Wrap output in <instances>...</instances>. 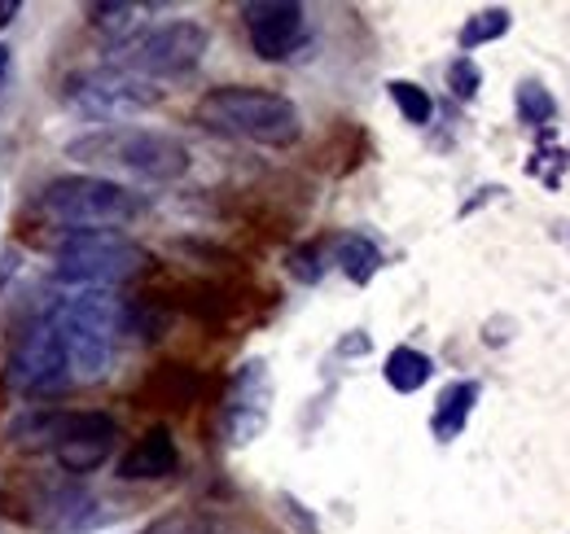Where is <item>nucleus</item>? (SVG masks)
Instances as JSON below:
<instances>
[{
  "mask_svg": "<svg viewBox=\"0 0 570 534\" xmlns=\"http://www.w3.org/2000/svg\"><path fill=\"white\" fill-rule=\"evenodd\" d=\"M212 49V31L194 18H171V22H158V27H145L132 40H124L115 53H110V67L128 70L137 79L149 83H163V79H185L203 67Z\"/></svg>",
  "mask_w": 570,
  "mask_h": 534,
  "instance_id": "obj_7",
  "label": "nucleus"
},
{
  "mask_svg": "<svg viewBox=\"0 0 570 534\" xmlns=\"http://www.w3.org/2000/svg\"><path fill=\"white\" fill-rule=\"evenodd\" d=\"M282 504H285V513H289V522H294V526H303V534H321L316 531V522L303 513V504H294V495H282Z\"/></svg>",
  "mask_w": 570,
  "mask_h": 534,
  "instance_id": "obj_25",
  "label": "nucleus"
},
{
  "mask_svg": "<svg viewBox=\"0 0 570 534\" xmlns=\"http://www.w3.org/2000/svg\"><path fill=\"white\" fill-rule=\"evenodd\" d=\"M242 27L259 62H289L307 36V9L294 0H246Z\"/></svg>",
  "mask_w": 570,
  "mask_h": 534,
  "instance_id": "obj_11",
  "label": "nucleus"
},
{
  "mask_svg": "<svg viewBox=\"0 0 570 534\" xmlns=\"http://www.w3.org/2000/svg\"><path fill=\"white\" fill-rule=\"evenodd\" d=\"M62 154L83 162L88 176H124V180H141V185H176L189 176L194 154L180 136L158 132V128H137V123H119V128H88L71 136L62 145Z\"/></svg>",
  "mask_w": 570,
  "mask_h": 534,
  "instance_id": "obj_1",
  "label": "nucleus"
},
{
  "mask_svg": "<svg viewBox=\"0 0 570 534\" xmlns=\"http://www.w3.org/2000/svg\"><path fill=\"white\" fill-rule=\"evenodd\" d=\"M115 443H119V421L110 412H67L62 407L58 438H53L49 456L58 461L67 477H83L115 456Z\"/></svg>",
  "mask_w": 570,
  "mask_h": 534,
  "instance_id": "obj_10",
  "label": "nucleus"
},
{
  "mask_svg": "<svg viewBox=\"0 0 570 534\" xmlns=\"http://www.w3.org/2000/svg\"><path fill=\"white\" fill-rule=\"evenodd\" d=\"M9 70H13V53H9V44H0V88L9 83Z\"/></svg>",
  "mask_w": 570,
  "mask_h": 534,
  "instance_id": "obj_28",
  "label": "nucleus"
},
{
  "mask_svg": "<svg viewBox=\"0 0 570 534\" xmlns=\"http://www.w3.org/2000/svg\"><path fill=\"white\" fill-rule=\"evenodd\" d=\"M4 386L9 395L18 399H53L62 390H71V364H67V346L62 334L53 325V316H36L22 337L13 342L9 350V364H4Z\"/></svg>",
  "mask_w": 570,
  "mask_h": 534,
  "instance_id": "obj_9",
  "label": "nucleus"
},
{
  "mask_svg": "<svg viewBox=\"0 0 570 534\" xmlns=\"http://www.w3.org/2000/svg\"><path fill=\"white\" fill-rule=\"evenodd\" d=\"M289 271H294L303 285H316V280H321V259H316V250H312V246H298V250L289 255Z\"/></svg>",
  "mask_w": 570,
  "mask_h": 534,
  "instance_id": "obj_24",
  "label": "nucleus"
},
{
  "mask_svg": "<svg viewBox=\"0 0 570 534\" xmlns=\"http://www.w3.org/2000/svg\"><path fill=\"white\" fill-rule=\"evenodd\" d=\"M141 13L145 9L141 4H132V0H92V4H83L88 27H92L97 36H106L115 49L141 31Z\"/></svg>",
  "mask_w": 570,
  "mask_h": 534,
  "instance_id": "obj_16",
  "label": "nucleus"
},
{
  "mask_svg": "<svg viewBox=\"0 0 570 534\" xmlns=\"http://www.w3.org/2000/svg\"><path fill=\"white\" fill-rule=\"evenodd\" d=\"M141 534H215V517L203 508H171V513L154 517Z\"/></svg>",
  "mask_w": 570,
  "mask_h": 534,
  "instance_id": "obj_21",
  "label": "nucleus"
},
{
  "mask_svg": "<svg viewBox=\"0 0 570 534\" xmlns=\"http://www.w3.org/2000/svg\"><path fill=\"white\" fill-rule=\"evenodd\" d=\"M22 264V255H18V250H13V246H9V250H4V255H0V289H4V280H9V276H13V267Z\"/></svg>",
  "mask_w": 570,
  "mask_h": 534,
  "instance_id": "obj_26",
  "label": "nucleus"
},
{
  "mask_svg": "<svg viewBox=\"0 0 570 534\" xmlns=\"http://www.w3.org/2000/svg\"><path fill=\"white\" fill-rule=\"evenodd\" d=\"M474 403H479V382H452V386L439 395V403H434L430 434H434L439 443L461 438V429H465V421H470Z\"/></svg>",
  "mask_w": 570,
  "mask_h": 534,
  "instance_id": "obj_15",
  "label": "nucleus"
},
{
  "mask_svg": "<svg viewBox=\"0 0 570 534\" xmlns=\"http://www.w3.org/2000/svg\"><path fill=\"white\" fill-rule=\"evenodd\" d=\"M194 123L228 140L264 145V149H289L303 140V115L298 106L255 83H219L207 88L194 106Z\"/></svg>",
  "mask_w": 570,
  "mask_h": 534,
  "instance_id": "obj_2",
  "label": "nucleus"
},
{
  "mask_svg": "<svg viewBox=\"0 0 570 534\" xmlns=\"http://www.w3.org/2000/svg\"><path fill=\"white\" fill-rule=\"evenodd\" d=\"M36 206L58 228H128L149 210L145 194L106 176H58L36 194Z\"/></svg>",
  "mask_w": 570,
  "mask_h": 534,
  "instance_id": "obj_5",
  "label": "nucleus"
},
{
  "mask_svg": "<svg viewBox=\"0 0 570 534\" xmlns=\"http://www.w3.org/2000/svg\"><path fill=\"white\" fill-rule=\"evenodd\" d=\"M4 517L40 534H88L106 522V508L79 477L45 473V477H22L4 495Z\"/></svg>",
  "mask_w": 570,
  "mask_h": 534,
  "instance_id": "obj_6",
  "label": "nucleus"
},
{
  "mask_svg": "<svg viewBox=\"0 0 570 534\" xmlns=\"http://www.w3.org/2000/svg\"><path fill=\"white\" fill-rule=\"evenodd\" d=\"M180 468V447H176V438H171V429L167 425H149L141 438L119 456V482H163V477H171Z\"/></svg>",
  "mask_w": 570,
  "mask_h": 534,
  "instance_id": "obj_13",
  "label": "nucleus"
},
{
  "mask_svg": "<svg viewBox=\"0 0 570 534\" xmlns=\"http://www.w3.org/2000/svg\"><path fill=\"white\" fill-rule=\"evenodd\" d=\"M58 97L75 119L97 123V128H119V123L137 119L145 110H154L163 101V88L119 67H92L67 75Z\"/></svg>",
  "mask_w": 570,
  "mask_h": 534,
  "instance_id": "obj_8",
  "label": "nucleus"
},
{
  "mask_svg": "<svg viewBox=\"0 0 570 534\" xmlns=\"http://www.w3.org/2000/svg\"><path fill=\"white\" fill-rule=\"evenodd\" d=\"M334 264L343 267V276H347L352 285H368V280L382 271V250H377V241H368L364 233H343V237L334 241Z\"/></svg>",
  "mask_w": 570,
  "mask_h": 534,
  "instance_id": "obj_17",
  "label": "nucleus"
},
{
  "mask_svg": "<svg viewBox=\"0 0 570 534\" xmlns=\"http://www.w3.org/2000/svg\"><path fill=\"white\" fill-rule=\"evenodd\" d=\"M509 9H500V4H492V9H479L465 27H461V36H456V44H461V53L470 58V49H479V44H492V40H500L504 31H509Z\"/></svg>",
  "mask_w": 570,
  "mask_h": 534,
  "instance_id": "obj_19",
  "label": "nucleus"
},
{
  "mask_svg": "<svg viewBox=\"0 0 570 534\" xmlns=\"http://www.w3.org/2000/svg\"><path fill=\"white\" fill-rule=\"evenodd\" d=\"M49 316L67 346L71 382H101L119 346V298L110 289H62Z\"/></svg>",
  "mask_w": 570,
  "mask_h": 534,
  "instance_id": "obj_4",
  "label": "nucleus"
},
{
  "mask_svg": "<svg viewBox=\"0 0 570 534\" xmlns=\"http://www.w3.org/2000/svg\"><path fill=\"white\" fill-rule=\"evenodd\" d=\"M386 92H391L395 110L404 115V123L426 128L430 119H434V101H430V92L422 88V83H413V79H391V83H386Z\"/></svg>",
  "mask_w": 570,
  "mask_h": 534,
  "instance_id": "obj_20",
  "label": "nucleus"
},
{
  "mask_svg": "<svg viewBox=\"0 0 570 534\" xmlns=\"http://www.w3.org/2000/svg\"><path fill=\"white\" fill-rule=\"evenodd\" d=\"M518 115H522V123L544 128L558 115V101L549 97V88H540L535 79H527V83H518Z\"/></svg>",
  "mask_w": 570,
  "mask_h": 534,
  "instance_id": "obj_22",
  "label": "nucleus"
},
{
  "mask_svg": "<svg viewBox=\"0 0 570 534\" xmlns=\"http://www.w3.org/2000/svg\"><path fill=\"white\" fill-rule=\"evenodd\" d=\"M154 255L119 228H62L53 237L58 289H124L154 271Z\"/></svg>",
  "mask_w": 570,
  "mask_h": 534,
  "instance_id": "obj_3",
  "label": "nucleus"
},
{
  "mask_svg": "<svg viewBox=\"0 0 570 534\" xmlns=\"http://www.w3.org/2000/svg\"><path fill=\"white\" fill-rule=\"evenodd\" d=\"M22 13V0H0V31Z\"/></svg>",
  "mask_w": 570,
  "mask_h": 534,
  "instance_id": "obj_27",
  "label": "nucleus"
},
{
  "mask_svg": "<svg viewBox=\"0 0 570 534\" xmlns=\"http://www.w3.org/2000/svg\"><path fill=\"white\" fill-rule=\"evenodd\" d=\"M198 390H203V377H198L194 368H185V364H158V368L145 377L137 403H141V407L185 412L189 403L198 399Z\"/></svg>",
  "mask_w": 570,
  "mask_h": 534,
  "instance_id": "obj_14",
  "label": "nucleus"
},
{
  "mask_svg": "<svg viewBox=\"0 0 570 534\" xmlns=\"http://www.w3.org/2000/svg\"><path fill=\"white\" fill-rule=\"evenodd\" d=\"M268 364L264 359H246L233 382H228V395L219 407V421H224V443L233 447H246L259 438V429L268 425Z\"/></svg>",
  "mask_w": 570,
  "mask_h": 534,
  "instance_id": "obj_12",
  "label": "nucleus"
},
{
  "mask_svg": "<svg viewBox=\"0 0 570 534\" xmlns=\"http://www.w3.org/2000/svg\"><path fill=\"white\" fill-rule=\"evenodd\" d=\"M338 350H343V355H360V350H368V337H352V342H343Z\"/></svg>",
  "mask_w": 570,
  "mask_h": 534,
  "instance_id": "obj_29",
  "label": "nucleus"
},
{
  "mask_svg": "<svg viewBox=\"0 0 570 534\" xmlns=\"http://www.w3.org/2000/svg\"><path fill=\"white\" fill-rule=\"evenodd\" d=\"M430 373H434V364H430L426 350H417V346H395V350L386 355V364H382L386 386L400 390V395H417L430 382Z\"/></svg>",
  "mask_w": 570,
  "mask_h": 534,
  "instance_id": "obj_18",
  "label": "nucleus"
},
{
  "mask_svg": "<svg viewBox=\"0 0 570 534\" xmlns=\"http://www.w3.org/2000/svg\"><path fill=\"white\" fill-rule=\"evenodd\" d=\"M448 88H452V97H461V101H474L479 97V88H483V70L474 58H452L448 62Z\"/></svg>",
  "mask_w": 570,
  "mask_h": 534,
  "instance_id": "obj_23",
  "label": "nucleus"
}]
</instances>
